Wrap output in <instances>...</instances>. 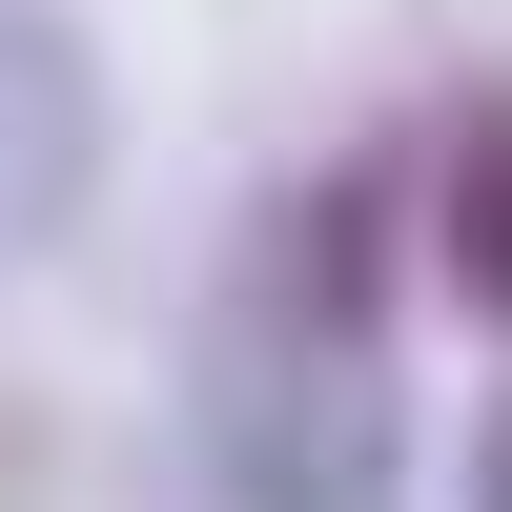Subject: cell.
I'll list each match as a JSON object with an SVG mask.
<instances>
[{
    "instance_id": "cell-4",
    "label": "cell",
    "mask_w": 512,
    "mask_h": 512,
    "mask_svg": "<svg viewBox=\"0 0 512 512\" xmlns=\"http://www.w3.org/2000/svg\"><path fill=\"white\" fill-rule=\"evenodd\" d=\"M472 512H512V390L472 410Z\"/></svg>"
},
{
    "instance_id": "cell-3",
    "label": "cell",
    "mask_w": 512,
    "mask_h": 512,
    "mask_svg": "<svg viewBox=\"0 0 512 512\" xmlns=\"http://www.w3.org/2000/svg\"><path fill=\"white\" fill-rule=\"evenodd\" d=\"M431 287L512 349V82H472L431 123Z\"/></svg>"
},
{
    "instance_id": "cell-1",
    "label": "cell",
    "mask_w": 512,
    "mask_h": 512,
    "mask_svg": "<svg viewBox=\"0 0 512 512\" xmlns=\"http://www.w3.org/2000/svg\"><path fill=\"white\" fill-rule=\"evenodd\" d=\"M410 246H431V164H308L246 205L185 328V451L226 512H410Z\"/></svg>"
},
{
    "instance_id": "cell-2",
    "label": "cell",
    "mask_w": 512,
    "mask_h": 512,
    "mask_svg": "<svg viewBox=\"0 0 512 512\" xmlns=\"http://www.w3.org/2000/svg\"><path fill=\"white\" fill-rule=\"evenodd\" d=\"M123 164V103H103V41L62 21V0H0V267H41V246L103 205Z\"/></svg>"
}]
</instances>
